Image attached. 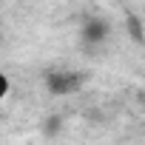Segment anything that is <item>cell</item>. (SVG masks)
<instances>
[{"label":"cell","instance_id":"7a4b0ae2","mask_svg":"<svg viewBox=\"0 0 145 145\" xmlns=\"http://www.w3.org/2000/svg\"><path fill=\"white\" fill-rule=\"evenodd\" d=\"M105 34H108V23L105 20H86L83 23V40L86 43L97 46V43L105 40Z\"/></svg>","mask_w":145,"mask_h":145},{"label":"cell","instance_id":"6da1fadb","mask_svg":"<svg viewBox=\"0 0 145 145\" xmlns=\"http://www.w3.org/2000/svg\"><path fill=\"white\" fill-rule=\"evenodd\" d=\"M86 83V74L74 68H51L46 74V88L54 94V97H65V94H77Z\"/></svg>","mask_w":145,"mask_h":145}]
</instances>
